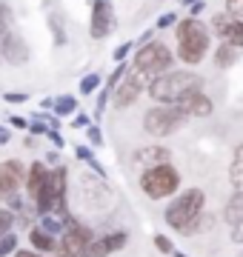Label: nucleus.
Instances as JSON below:
<instances>
[{
  "label": "nucleus",
  "mask_w": 243,
  "mask_h": 257,
  "mask_svg": "<svg viewBox=\"0 0 243 257\" xmlns=\"http://www.w3.org/2000/svg\"><path fill=\"white\" fill-rule=\"evenodd\" d=\"M52 109H55L57 117H69V114L77 111V100L72 97V94H60L57 100H52Z\"/></svg>",
  "instance_id": "aec40b11"
},
{
  "label": "nucleus",
  "mask_w": 243,
  "mask_h": 257,
  "mask_svg": "<svg viewBox=\"0 0 243 257\" xmlns=\"http://www.w3.org/2000/svg\"><path fill=\"white\" fill-rule=\"evenodd\" d=\"M46 180H49V169L40 163V160H35V163L26 169V197L29 200H38V194L43 192Z\"/></svg>",
  "instance_id": "2eb2a0df"
},
{
  "label": "nucleus",
  "mask_w": 243,
  "mask_h": 257,
  "mask_svg": "<svg viewBox=\"0 0 243 257\" xmlns=\"http://www.w3.org/2000/svg\"><path fill=\"white\" fill-rule=\"evenodd\" d=\"M72 126H75V128H86V126H89V114H75V117H72Z\"/></svg>",
  "instance_id": "ea45409f"
},
{
  "label": "nucleus",
  "mask_w": 243,
  "mask_h": 257,
  "mask_svg": "<svg viewBox=\"0 0 243 257\" xmlns=\"http://www.w3.org/2000/svg\"><path fill=\"white\" fill-rule=\"evenodd\" d=\"M29 132H32V135H46L49 126H43L40 120H32V123H29Z\"/></svg>",
  "instance_id": "4c0bfd02"
},
{
  "label": "nucleus",
  "mask_w": 243,
  "mask_h": 257,
  "mask_svg": "<svg viewBox=\"0 0 243 257\" xmlns=\"http://www.w3.org/2000/svg\"><path fill=\"white\" fill-rule=\"evenodd\" d=\"M49 32L55 37V46H66L69 43V35H66V18L60 12H52L49 15Z\"/></svg>",
  "instance_id": "a211bd4d"
},
{
  "label": "nucleus",
  "mask_w": 243,
  "mask_h": 257,
  "mask_svg": "<svg viewBox=\"0 0 243 257\" xmlns=\"http://www.w3.org/2000/svg\"><path fill=\"white\" fill-rule=\"evenodd\" d=\"M223 43H229L232 49H243V20H234L229 32L223 35Z\"/></svg>",
  "instance_id": "412c9836"
},
{
  "label": "nucleus",
  "mask_w": 243,
  "mask_h": 257,
  "mask_svg": "<svg viewBox=\"0 0 243 257\" xmlns=\"http://www.w3.org/2000/svg\"><path fill=\"white\" fill-rule=\"evenodd\" d=\"M229 183L237 194H243V143H237L232 152V166H229Z\"/></svg>",
  "instance_id": "f3484780"
},
{
  "label": "nucleus",
  "mask_w": 243,
  "mask_h": 257,
  "mask_svg": "<svg viewBox=\"0 0 243 257\" xmlns=\"http://www.w3.org/2000/svg\"><path fill=\"white\" fill-rule=\"evenodd\" d=\"M126 243H129V234L126 231H109V234H100V237L89 240V246L83 248L80 257H109L114 251H120Z\"/></svg>",
  "instance_id": "9b49d317"
},
{
  "label": "nucleus",
  "mask_w": 243,
  "mask_h": 257,
  "mask_svg": "<svg viewBox=\"0 0 243 257\" xmlns=\"http://www.w3.org/2000/svg\"><path fill=\"white\" fill-rule=\"evenodd\" d=\"M132 49H135V40H126V43H120V46L114 49V63H123V60H126V57H129V52Z\"/></svg>",
  "instance_id": "7c9ffc66"
},
{
  "label": "nucleus",
  "mask_w": 243,
  "mask_h": 257,
  "mask_svg": "<svg viewBox=\"0 0 243 257\" xmlns=\"http://www.w3.org/2000/svg\"><path fill=\"white\" fill-rule=\"evenodd\" d=\"M0 63H3V57H0Z\"/></svg>",
  "instance_id": "c03bdc74"
},
{
  "label": "nucleus",
  "mask_w": 243,
  "mask_h": 257,
  "mask_svg": "<svg viewBox=\"0 0 243 257\" xmlns=\"http://www.w3.org/2000/svg\"><path fill=\"white\" fill-rule=\"evenodd\" d=\"M126 72H129V66H126V63H117V69H114V72L109 74V83H106V92H112L114 86H117V83L123 80V74H126Z\"/></svg>",
  "instance_id": "cd10ccee"
},
{
  "label": "nucleus",
  "mask_w": 243,
  "mask_h": 257,
  "mask_svg": "<svg viewBox=\"0 0 243 257\" xmlns=\"http://www.w3.org/2000/svg\"><path fill=\"white\" fill-rule=\"evenodd\" d=\"M6 29H15V15H12L9 3L0 0V32H6Z\"/></svg>",
  "instance_id": "393cba45"
},
{
  "label": "nucleus",
  "mask_w": 243,
  "mask_h": 257,
  "mask_svg": "<svg viewBox=\"0 0 243 257\" xmlns=\"http://www.w3.org/2000/svg\"><path fill=\"white\" fill-rule=\"evenodd\" d=\"M92 237H94V234H92V229H89L86 223L69 220V223H66V229L60 231V240H57L55 257H80Z\"/></svg>",
  "instance_id": "0eeeda50"
},
{
  "label": "nucleus",
  "mask_w": 243,
  "mask_h": 257,
  "mask_svg": "<svg viewBox=\"0 0 243 257\" xmlns=\"http://www.w3.org/2000/svg\"><path fill=\"white\" fill-rule=\"evenodd\" d=\"M12 226H15V211L6 209V206H0V237H3V234H9Z\"/></svg>",
  "instance_id": "b1692460"
},
{
  "label": "nucleus",
  "mask_w": 243,
  "mask_h": 257,
  "mask_svg": "<svg viewBox=\"0 0 243 257\" xmlns=\"http://www.w3.org/2000/svg\"><path fill=\"white\" fill-rule=\"evenodd\" d=\"M183 123H186V114L178 106H163V103H158V106H152L143 114V128H146V135H152V138H169Z\"/></svg>",
  "instance_id": "423d86ee"
},
{
  "label": "nucleus",
  "mask_w": 243,
  "mask_h": 257,
  "mask_svg": "<svg viewBox=\"0 0 243 257\" xmlns=\"http://www.w3.org/2000/svg\"><path fill=\"white\" fill-rule=\"evenodd\" d=\"M29 243H32V248H35V251H40V254H46V257L55 254V248H57V240L52 237L49 231H43L40 226L29 231Z\"/></svg>",
  "instance_id": "dca6fc26"
},
{
  "label": "nucleus",
  "mask_w": 243,
  "mask_h": 257,
  "mask_svg": "<svg viewBox=\"0 0 243 257\" xmlns=\"http://www.w3.org/2000/svg\"><path fill=\"white\" fill-rule=\"evenodd\" d=\"M175 23H178V18H175V15L169 12V15H160V18H158L155 29H169V26H175Z\"/></svg>",
  "instance_id": "f704fd0d"
},
{
  "label": "nucleus",
  "mask_w": 243,
  "mask_h": 257,
  "mask_svg": "<svg viewBox=\"0 0 243 257\" xmlns=\"http://www.w3.org/2000/svg\"><path fill=\"white\" fill-rule=\"evenodd\" d=\"M175 37H178V57L186 66L200 63V60L206 57V52H209V43H212L209 26H206L203 20H197V18L180 20Z\"/></svg>",
  "instance_id": "f257e3e1"
},
{
  "label": "nucleus",
  "mask_w": 243,
  "mask_h": 257,
  "mask_svg": "<svg viewBox=\"0 0 243 257\" xmlns=\"http://www.w3.org/2000/svg\"><path fill=\"white\" fill-rule=\"evenodd\" d=\"M232 240L243 246V217H240V220H237V223L232 226Z\"/></svg>",
  "instance_id": "c9c22d12"
},
{
  "label": "nucleus",
  "mask_w": 243,
  "mask_h": 257,
  "mask_svg": "<svg viewBox=\"0 0 243 257\" xmlns=\"http://www.w3.org/2000/svg\"><path fill=\"white\" fill-rule=\"evenodd\" d=\"M183 3H186V6H192V3H203V0H183Z\"/></svg>",
  "instance_id": "79ce46f5"
},
{
  "label": "nucleus",
  "mask_w": 243,
  "mask_h": 257,
  "mask_svg": "<svg viewBox=\"0 0 243 257\" xmlns=\"http://www.w3.org/2000/svg\"><path fill=\"white\" fill-rule=\"evenodd\" d=\"M9 123H12L15 128H20V132H26V128H29V120H26V117H18V114H12Z\"/></svg>",
  "instance_id": "e433bc0d"
},
{
  "label": "nucleus",
  "mask_w": 243,
  "mask_h": 257,
  "mask_svg": "<svg viewBox=\"0 0 243 257\" xmlns=\"http://www.w3.org/2000/svg\"><path fill=\"white\" fill-rule=\"evenodd\" d=\"M141 92H143V80H141V74H135V72H126L123 74V80L114 86L112 92H109V100L117 106V109H129L132 103L141 97Z\"/></svg>",
  "instance_id": "9d476101"
},
{
  "label": "nucleus",
  "mask_w": 243,
  "mask_h": 257,
  "mask_svg": "<svg viewBox=\"0 0 243 257\" xmlns=\"http://www.w3.org/2000/svg\"><path fill=\"white\" fill-rule=\"evenodd\" d=\"M15 257H46V254H40V251H35V248H18Z\"/></svg>",
  "instance_id": "a19ab883"
},
{
  "label": "nucleus",
  "mask_w": 243,
  "mask_h": 257,
  "mask_svg": "<svg viewBox=\"0 0 243 257\" xmlns=\"http://www.w3.org/2000/svg\"><path fill=\"white\" fill-rule=\"evenodd\" d=\"M0 57L12 66H23L29 60V46L20 40V35L15 29L0 32Z\"/></svg>",
  "instance_id": "f8f14e48"
},
{
  "label": "nucleus",
  "mask_w": 243,
  "mask_h": 257,
  "mask_svg": "<svg viewBox=\"0 0 243 257\" xmlns=\"http://www.w3.org/2000/svg\"><path fill=\"white\" fill-rule=\"evenodd\" d=\"M203 206H206L203 189H186V192H180L178 197L166 206L163 220H166L175 231H186L189 226L203 214Z\"/></svg>",
  "instance_id": "7ed1b4c3"
},
{
  "label": "nucleus",
  "mask_w": 243,
  "mask_h": 257,
  "mask_svg": "<svg viewBox=\"0 0 243 257\" xmlns=\"http://www.w3.org/2000/svg\"><path fill=\"white\" fill-rule=\"evenodd\" d=\"M100 89V74H86L80 80V94H94Z\"/></svg>",
  "instance_id": "a878e982"
},
{
  "label": "nucleus",
  "mask_w": 243,
  "mask_h": 257,
  "mask_svg": "<svg viewBox=\"0 0 243 257\" xmlns=\"http://www.w3.org/2000/svg\"><path fill=\"white\" fill-rule=\"evenodd\" d=\"M200 74L195 72H163L160 77H155V80L149 83V94L152 100L163 103V106H175V103L183 97V94L189 92H197L200 89Z\"/></svg>",
  "instance_id": "f03ea898"
},
{
  "label": "nucleus",
  "mask_w": 243,
  "mask_h": 257,
  "mask_svg": "<svg viewBox=\"0 0 243 257\" xmlns=\"http://www.w3.org/2000/svg\"><path fill=\"white\" fill-rule=\"evenodd\" d=\"M141 189L149 200H163L180 189V175L172 163H160L152 166L146 172H141Z\"/></svg>",
  "instance_id": "39448f33"
},
{
  "label": "nucleus",
  "mask_w": 243,
  "mask_h": 257,
  "mask_svg": "<svg viewBox=\"0 0 243 257\" xmlns=\"http://www.w3.org/2000/svg\"><path fill=\"white\" fill-rule=\"evenodd\" d=\"M46 138L52 140V146H55V149H60V146H63V138L57 135V128H49V132H46Z\"/></svg>",
  "instance_id": "58836bf2"
},
{
  "label": "nucleus",
  "mask_w": 243,
  "mask_h": 257,
  "mask_svg": "<svg viewBox=\"0 0 243 257\" xmlns=\"http://www.w3.org/2000/svg\"><path fill=\"white\" fill-rule=\"evenodd\" d=\"M186 117H209L212 111H215V103H212V97L209 94H203L200 89L197 92H189V94H183L178 103H175Z\"/></svg>",
  "instance_id": "ddd939ff"
},
{
  "label": "nucleus",
  "mask_w": 243,
  "mask_h": 257,
  "mask_svg": "<svg viewBox=\"0 0 243 257\" xmlns=\"http://www.w3.org/2000/svg\"><path fill=\"white\" fill-rule=\"evenodd\" d=\"M155 246H158V251H163V254H172V251H175V246H172V240H169V237H163V234H158V237H155Z\"/></svg>",
  "instance_id": "473e14b6"
},
{
  "label": "nucleus",
  "mask_w": 243,
  "mask_h": 257,
  "mask_svg": "<svg viewBox=\"0 0 243 257\" xmlns=\"http://www.w3.org/2000/svg\"><path fill=\"white\" fill-rule=\"evenodd\" d=\"M15 251H18V237L9 231V234H3V237H0V257L15 254Z\"/></svg>",
  "instance_id": "bb28decb"
},
{
  "label": "nucleus",
  "mask_w": 243,
  "mask_h": 257,
  "mask_svg": "<svg viewBox=\"0 0 243 257\" xmlns=\"http://www.w3.org/2000/svg\"><path fill=\"white\" fill-rule=\"evenodd\" d=\"M226 15L234 20H243V0H226Z\"/></svg>",
  "instance_id": "c756f323"
},
{
  "label": "nucleus",
  "mask_w": 243,
  "mask_h": 257,
  "mask_svg": "<svg viewBox=\"0 0 243 257\" xmlns=\"http://www.w3.org/2000/svg\"><path fill=\"white\" fill-rule=\"evenodd\" d=\"M23 183H26V166L20 160H3L0 163V203L6 197H15Z\"/></svg>",
  "instance_id": "6e6552de"
},
{
  "label": "nucleus",
  "mask_w": 243,
  "mask_h": 257,
  "mask_svg": "<svg viewBox=\"0 0 243 257\" xmlns=\"http://www.w3.org/2000/svg\"><path fill=\"white\" fill-rule=\"evenodd\" d=\"M240 217H243V194L234 192L232 197H229V203H226V209H223V220L229 223V226H234Z\"/></svg>",
  "instance_id": "6ab92c4d"
},
{
  "label": "nucleus",
  "mask_w": 243,
  "mask_h": 257,
  "mask_svg": "<svg viewBox=\"0 0 243 257\" xmlns=\"http://www.w3.org/2000/svg\"><path fill=\"white\" fill-rule=\"evenodd\" d=\"M77 157H80V160H86V163L92 166V169H94V172H97V175H100V177L106 175V172H103V166L97 163V157H94L92 152H89V149H77Z\"/></svg>",
  "instance_id": "c85d7f7f"
},
{
  "label": "nucleus",
  "mask_w": 243,
  "mask_h": 257,
  "mask_svg": "<svg viewBox=\"0 0 243 257\" xmlns=\"http://www.w3.org/2000/svg\"><path fill=\"white\" fill-rule=\"evenodd\" d=\"M172 69V52H169L166 43H160V40H149V43H143L138 49V55L132 57V72L141 74V77H160L163 72Z\"/></svg>",
  "instance_id": "20e7f679"
},
{
  "label": "nucleus",
  "mask_w": 243,
  "mask_h": 257,
  "mask_svg": "<svg viewBox=\"0 0 243 257\" xmlns=\"http://www.w3.org/2000/svg\"><path fill=\"white\" fill-rule=\"evenodd\" d=\"M3 100L18 106V103H26L29 100V94H23V92H3Z\"/></svg>",
  "instance_id": "72a5a7b5"
},
{
  "label": "nucleus",
  "mask_w": 243,
  "mask_h": 257,
  "mask_svg": "<svg viewBox=\"0 0 243 257\" xmlns=\"http://www.w3.org/2000/svg\"><path fill=\"white\" fill-rule=\"evenodd\" d=\"M234 23V18H229V15H215V18H212V29H209V32H215V35H220L223 37L226 32H229V26H232Z\"/></svg>",
  "instance_id": "5701e85b"
},
{
  "label": "nucleus",
  "mask_w": 243,
  "mask_h": 257,
  "mask_svg": "<svg viewBox=\"0 0 243 257\" xmlns=\"http://www.w3.org/2000/svg\"><path fill=\"white\" fill-rule=\"evenodd\" d=\"M86 138H89L92 146H103V132L97 126H86Z\"/></svg>",
  "instance_id": "2f4dec72"
},
{
  "label": "nucleus",
  "mask_w": 243,
  "mask_h": 257,
  "mask_svg": "<svg viewBox=\"0 0 243 257\" xmlns=\"http://www.w3.org/2000/svg\"><path fill=\"white\" fill-rule=\"evenodd\" d=\"M172 254H175V257H189V254H183V251H172Z\"/></svg>",
  "instance_id": "37998d69"
},
{
  "label": "nucleus",
  "mask_w": 243,
  "mask_h": 257,
  "mask_svg": "<svg viewBox=\"0 0 243 257\" xmlns=\"http://www.w3.org/2000/svg\"><path fill=\"white\" fill-rule=\"evenodd\" d=\"M160 163H169V152L163 146H141L132 155V166H135L138 172H146V169L160 166Z\"/></svg>",
  "instance_id": "4468645a"
},
{
  "label": "nucleus",
  "mask_w": 243,
  "mask_h": 257,
  "mask_svg": "<svg viewBox=\"0 0 243 257\" xmlns=\"http://www.w3.org/2000/svg\"><path fill=\"white\" fill-rule=\"evenodd\" d=\"M215 63L220 66V69H226V66H232V63H234V49L229 46V43H220V46H217Z\"/></svg>",
  "instance_id": "4be33fe9"
},
{
  "label": "nucleus",
  "mask_w": 243,
  "mask_h": 257,
  "mask_svg": "<svg viewBox=\"0 0 243 257\" xmlns=\"http://www.w3.org/2000/svg\"><path fill=\"white\" fill-rule=\"evenodd\" d=\"M114 29V9L112 0H94L92 3V18H89V35L94 40H103L109 37Z\"/></svg>",
  "instance_id": "1a4fd4ad"
}]
</instances>
